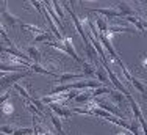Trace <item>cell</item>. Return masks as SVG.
<instances>
[{
    "mask_svg": "<svg viewBox=\"0 0 147 135\" xmlns=\"http://www.w3.org/2000/svg\"><path fill=\"white\" fill-rule=\"evenodd\" d=\"M107 121H110V123L116 124V126L122 127V129H127V130H130V123H128V121H125V119H121V118H117V116H110V118H108Z\"/></svg>",
    "mask_w": 147,
    "mask_h": 135,
    "instance_id": "18",
    "label": "cell"
},
{
    "mask_svg": "<svg viewBox=\"0 0 147 135\" xmlns=\"http://www.w3.org/2000/svg\"><path fill=\"white\" fill-rule=\"evenodd\" d=\"M27 55H28V58L31 60V61L34 63V65H41V52L38 47H34V46H28V49H27Z\"/></svg>",
    "mask_w": 147,
    "mask_h": 135,
    "instance_id": "10",
    "label": "cell"
},
{
    "mask_svg": "<svg viewBox=\"0 0 147 135\" xmlns=\"http://www.w3.org/2000/svg\"><path fill=\"white\" fill-rule=\"evenodd\" d=\"M30 69L33 71V72H39V74H45V76H59L58 72H53V71H50V69H45L44 66H41V65H34V63H31L30 65Z\"/></svg>",
    "mask_w": 147,
    "mask_h": 135,
    "instance_id": "14",
    "label": "cell"
},
{
    "mask_svg": "<svg viewBox=\"0 0 147 135\" xmlns=\"http://www.w3.org/2000/svg\"><path fill=\"white\" fill-rule=\"evenodd\" d=\"M0 50H2L3 54H6V55L17 57V58H20V60H25V61H28V63H30V58H28V55H27V52H22V50H20V49L17 47L16 44L9 46V47H0Z\"/></svg>",
    "mask_w": 147,
    "mask_h": 135,
    "instance_id": "3",
    "label": "cell"
},
{
    "mask_svg": "<svg viewBox=\"0 0 147 135\" xmlns=\"http://www.w3.org/2000/svg\"><path fill=\"white\" fill-rule=\"evenodd\" d=\"M71 110H72V113H80V115H88V116L92 115V112H89V110L85 108V107H75V108H71Z\"/></svg>",
    "mask_w": 147,
    "mask_h": 135,
    "instance_id": "32",
    "label": "cell"
},
{
    "mask_svg": "<svg viewBox=\"0 0 147 135\" xmlns=\"http://www.w3.org/2000/svg\"><path fill=\"white\" fill-rule=\"evenodd\" d=\"M50 41H52V35L49 31H44V33L34 36V42H50Z\"/></svg>",
    "mask_w": 147,
    "mask_h": 135,
    "instance_id": "27",
    "label": "cell"
},
{
    "mask_svg": "<svg viewBox=\"0 0 147 135\" xmlns=\"http://www.w3.org/2000/svg\"><path fill=\"white\" fill-rule=\"evenodd\" d=\"M128 102H130V107H131V112H133V118H136L139 123H142V121H146L144 119V116H142V112H141V107L138 105V102L135 101V97L133 96H128Z\"/></svg>",
    "mask_w": 147,
    "mask_h": 135,
    "instance_id": "9",
    "label": "cell"
},
{
    "mask_svg": "<svg viewBox=\"0 0 147 135\" xmlns=\"http://www.w3.org/2000/svg\"><path fill=\"white\" fill-rule=\"evenodd\" d=\"M8 99H11V90H5V93L0 94V105L5 101H8Z\"/></svg>",
    "mask_w": 147,
    "mask_h": 135,
    "instance_id": "34",
    "label": "cell"
},
{
    "mask_svg": "<svg viewBox=\"0 0 147 135\" xmlns=\"http://www.w3.org/2000/svg\"><path fill=\"white\" fill-rule=\"evenodd\" d=\"M108 33L114 35V33H135L133 27H117V25H108Z\"/></svg>",
    "mask_w": 147,
    "mask_h": 135,
    "instance_id": "16",
    "label": "cell"
},
{
    "mask_svg": "<svg viewBox=\"0 0 147 135\" xmlns=\"http://www.w3.org/2000/svg\"><path fill=\"white\" fill-rule=\"evenodd\" d=\"M139 68H141V69H144V71H147V57L144 55L141 58V61H139Z\"/></svg>",
    "mask_w": 147,
    "mask_h": 135,
    "instance_id": "35",
    "label": "cell"
},
{
    "mask_svg": "<svg viewBox=\"0 0 147 135\" xmlns=\"http://www.w3.org/2000/svg\"><path fill=\"white\" fill-rule=\"evenodd\" d=\"M82 68H83V71H85V76L86 77H92V76H96V66L92 65V63H89V61H85V60H82Z\"/></svg>",
    "mask_w": 147,
    "mask_h": 135,
    "instance_id": "17",
    "label": "cell"
},
{
    "mask_svg": "<svg viewBox=\"0 0 147 135\" xmlns=\"http://www.w3.org/2000/svg\"><path fill=\"white\" fill-rule=\"evenodd\" d=\"M108 96H110V101L113 102V104H114V102H116L117 105H121L122 102H124V97H125L124 94H122V93H119L117 90H114V88H113V90H111V93L108 94Z\"/></svg>",
    "mask_w": 147,
    "mask_h": 135,
    "instance_id": "19",
    "label": "cell"
},
{
    "mask_svg": "<svg viewBox=\"0 0 147 135\" xmlns=\"http://www.w3.org/2000/svg\"><path fill=\"white\" fill-rule=\"evenodd\" d=\"M52 3V6H53V10H55V13H57V16L59 17V20H66V16H64V11H63V6H61V3L57 2V0H53V2H50Z\"/></svg>",
    "mask_w": 147,
    "mask_h": 135,
    "instance_id": "22",
    "label": "cell"
},
{
    "mask_svg": "<svg viewBox=\"0 0 147 135\" xmlns=\"http://www.w3.org/2000/svg\"><path fill=\"white\" fill-rule=\"evenodd\" d=\"M92 97V96H91V93L89 91H82V93H78L75 96V102H78V104H86V102L89 101V99Z\"/></svg>",
    "mask_w": 147,
    "mask_h": 135,
    "instance_id": "23",
    "label": "cell"
},
{
    "mask_svg": "<svg viewBox=\"0 0 147 135\" xmlns=\"http://www.w3.org/2000/svg\"><path fill=\"white\" fill-rule=\"evenodd\" d=\"M31 5H33V6H34V8H36L39 13L42 11V3H41V2H36V0H33V2H31Z\"/></svg>",
    "mask_w": 147,
    "mask_h": 135,
    "instance_id": "36",
    "label": "cell"
},
{
    "mask_svg": "<svg viewBox=\"0 0 147 135\" xmlns=\"http://www.w3.org/2000/svg\"><path fill=\"white\" fill-rule=\"evenodd\" d=\"M0 112H2L3 115H6V116H11L13 113H14V104H13L11 99L5 101L2 105H0Z\"/></svg>",
    "mask_w": 147,
    "mask_h": 135,
    "instance_id": "15",
    "label": "cell"
},
{
    "mask_svg": "<svg viewBox=\"0 0 147 135\" xmlns=\"http://www.w3.org/2000/svg\"><path fill=\"white\" fill-rule=\"evenodd\" d=\"M114 135H127V134H124V132H117V134H114Z\"/></svg>",
    "mask_w": 147,
    "mask_h": 135,
    "instance_id": "37",
    "label": "cell"
},
{
    "mask_svg": "<svg viewBox=\"0 0 147 135\" xmlns=\"http://www.w3.org/2000/svg\"><path fill=\"white\" fill-rule=\"evenodd\" d=\"M19 25H20V28H24V30H27V31H31V33H38V35H41V33H44V31H45V30H42L41 27L33 25V24H25V22H20Z\"/></svg>",
    "mask_w": 147,
    "mask_h": 135,
    "instance_id": "20",
    "label": "cell"
},
{
    "mask_svg": "<svg viewBox=\"0 0 147 135\" xmlns=\"http://www.w3.org/2000/svg\"><path fill=\"white\" fill-rule=\"evenodd\" d=\"M14 129L16 127L11 126V124H3V126H0V132H2L3 135H13Z\"/></svg>",
    "mask_w": 147,
    "mask_h": 135,
    "instance_id": "29",
    "label": "cell"
},
{
    "mask_svg": "<svg viewBox=\"0 0 147 135\" xmlns=\"http://www.w3.org/2000/svg\"><path fill=\"white\" fill-rule=\"evenodd\" d=\"M52 110V113H55V115L58 116V118H64V119H69L72 115V110L69 107H64V105L61 104H50V107H49Z\"/></svg>",
    "mask_w": 147,
    "mask_h": 135,
    "instance_id": "5",
    "label": "cell"
},
{
    "mask_svg": "<svg viewBox=\"0 0 147 135\" xmlns=\"http://www.w3.org/2000/svg\"><path fill=\"white\" fill-rule=\"evenodd\" d=\"M13 87H14V90H16V91H17V93H19L20 96H22V97H25L27 101H28V99L31 97V96L28 94V91H27L25 88L22 87V85H19V83H14V85H13Z\"/></svg>",
    "mask_w": 147,
    "mask_h": 135,
    "instance_id": "28",
    "label": "cell"
},
{
    "mask_svg": "<svg viewBox=\"0 0 147 135\" xmlns=\"http://www.w3.org/2000/svg\"><path fill=\"white\" fill-rule=\"evenodd\" d=\"M63 42H64V52H66V55L72 57L74 60H77V61H82V58L78 57V54H77V50H75V46H74V42H72V38L71 36H66L64 40H63Z\"/></svg>",
    "mask_w": 147,
    "mask_h": 135,
    "instance_id": "7",
    "label": "cell"
},
{
    "mask_svg": "<svg viewBox=\"0 0 147 135\" xmlns=\"http://www.w3.org/2000/svg\"><path fill=\"white\" fill-rule=\"evenodd\" d=\"M30 135H34V134H30Z\"/></svg>",
    "mask_w": 147,
    "mask_h": 135,
    "instance_id": "38",
    "label": "cell"
},
{
    "mask_svg": "<svg viewBox=\"0 0 147 135\" xmlns=\"http://www.w3.org/2000/svg\"><path fill=\"white\" fill-rule=\"evenodd\" d=\"M28 101H30L31 104H33V105H34V107H36L38 110H39V112H42V113L45 112V105H44L42 102L39 101V99H36V97H30Z\"/></svg>",
    "mask_w": 147,
    "mask_h": 135,
    "instance_id": "31",
    "label": "cell"
},
{
    "mask_svg": "<svg viewBox=\"0 0 147 135\" xmlns=\"http://www.w3.org/2000/svg\"><path fill=\"white\" fill-rule=\"evenodd\" d=\"M33 134V127H19V129H14V132H13V135H30Z\"/></svg>",
    "mask_w": 147,
    "mask_h": 135,
    "instance_id": "30",
    "label": "cell"
},
{
    "mask_svg": "<svg viewBox=\"0 0 147 135\" xmlns=\"http://www.w3.org/2000/svg\"><path fill=\"white\" fill-rule=\"evenodd\" d=\"M6 6H8V3H6V2H3V10H2V19L5 20V22L8 24V25L14 27L16 24H20V22H24V20L20 19V17L14 16V14H13L11 11H9V10L6 8Z\"/></svg>",
    "mask_w": 147,
    "mask_h": 135,
    "instance_id": "2",
    "label": "cell"
},
{
    "mask_svg": "<svg viewBox=\"0 0 147 135\" xmlns=\"http://www.w3.org/2000/svg\"><path fill=\"white\" fill-rule=\"evenodd\" d=\"M94 25H96L99 35H105L108 31V22H107L105 17H96V19H94Z\"/></svg>",
    "mask_w": 147,
    "mask_h": 135,
    "instance_id": "12",
    "label": "cell"
},
{
    "mask_svg": "<svg viewBox=\"0 0 147 135\" xmlns=\"http://www.w3.org/2000/svg\"><path fill=\"white\" fill-rule=\"evenodd\" d=\"M96 77H97V82H99L102 87H110V79H108V72H107V69L100 65V66H97L96 68Z\"/></svg>",
    "mask_w": 147,
    "mask_h": 135,
    "instance_id": "8",
    "label": "cell"
},
{
    "mask_svg": "<svg viewBox=\"0 0 147 135\" xmlns=\"http://www.w3.org/2000/svg\"><path fill=\"white\" fill-rule=\"evenodd\" d=\"M49 118H50L52 124H53V127H55V129H57V132H58L59 135H67V134L64 132V129H63V123H61V118H58V116L55 115V113H50V116H49Z\"/></svg>",
    "mask_w": 147,
    "mask_h": 135,
    "instance_id": "13",
    "label": "cell"
},
{
    "mask_svg": "<svg viewBox=\"0 0 147 135\" xmlns=\"http://www.w3.org/2000/svg\"><path fill=\"white\" fill-rule=\"evenodd\" d=\"M111 90H113L111 87H99V88H96V90L91 93V96H92V97H99L100 94H110Z\"/></svg>",
    "mask_w": 147,
    "mask_h": 135,
    "instance_id": "24",
    "label": "cell"
},
{
    "mask_svg": "<svg viewBox=\"0 0 147 135\" xmlns=\"http://www.w3.org/2000/svg\"><path fill=\"white\" fill-rule=\"evenodd\" d=\"M117 11L121 13L122 17H128V16H138V13L131 8L128 3H119L117 5Z\"/></svg>",
    "mask_w": 147,
    "mask_h": 135,
    "instance_id": "11",
    "label": "cell"
},
{
    "mask_svg": "<svg viewBox=\"0 0 147 135\" xmlns=\"http://www.w3.org/2000/svg\"><path fill=\"white\" fill-rule=\"evenodd\" d=\"M25 107L28 108V112H31V115H33V116H36V118H38V116H39V118H44V113H42V112H39V110L34 107V105L31 104L30 101H27V102H25Z\"/></svg>",
    "mask_w": 147,
    "mask_h": 135,
    "instance_id": "26",
    "label": "cell"
},
{
    "mask_svg": "<svg viewBox=\"0 0 147 135\" xmlns=\"http://www.w3.org/2000/svg\"><path fill=\"white\" fill-rule=\"evenodd\" d=\"M0 36H3V40L6 41V44L8 46H13V42H11V40L8 38V33H6V30H5V27L0 24Z\"/></svg>",
    "mask_w": 147,
    "mask_h": 135,
    "instance_id": "33",
    "label": "cell"
},
{
    "mask_svg": "<svg viewBox=\"0 0 147 135\" xmlns=\"http://www.w3.org/2000/svg\"><path fill=\"white\" fill-rule=\"evenodd\" d=\"M89 13L102 14V16L108 17V19H117V17H122L121 13L117 11V8H91V10H88V14Z\"/></svg>",
    "mask_w": 147,
    "mask_h": 135,
    "instance_id": "4",
    "label": "cell"
},
{
    "mask_svg": "<svg viewBox=\"0 0 147 135\" xmlns=\"http://www.w3.org/2000/svg\"><path fill=\"white\" fill-rule=\"evenodd\" d=\"M82 77H85V74H75V72H64V74H59L57 83L58 85H67L71 82H77L80 80Z\"/></svg>",
    "mask_w": 147,
    "mask_h": 135,
    "instance_id": "6",
    "label": "cell"
},
{
    "mask_svg": "<svg viewBox=\"0 0 147 135\" xmlns=\"http://www.w3.org/2000/svg\"><path fill=\"white\" fill-rule=\"evenodd\" d=\"M130 132L133 135H141L142 134V130L139 129V121L136 118H131V121H130Z\"/></svg>",
    "mask_w": 147,
    "mask_h": 135,
    "instance_id": "25",
    "label": "cell"
},
{
    "mask_svg": "<svg viewBox=\"0 0 147 135\" xmlns=\"http://www.w3.org/2000/svg\"><path fill=\"white\" fill-rule=\"evenodd\" d=\"M130 83H131L133 87H135L141 94H144V96L147 94V88H146V85H144V82H142V80H139V79H136V77H133Z\"/></svg>",
    "mask_w": 147,
    "mask_h": 135,
    "instance_id": "21",
    "label": "cell"
},
{
    "mask_svg": "<svg viewBox=\"0 0 147 135\" xmlns=\"http://www.w3.org/2000/svg\"><path fill=\"white\" fill-rule=\"evenodd\" d=\"M31 71H20V72H11V74H5L3 79H0V90H6L8 87L17 83L20 79L27 77Z\"/></svg>",
    "mask_w": 147,
    "mask_h": 135,
    "instance_id": "1",
    "label": "cell"
}]
</instances>
